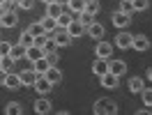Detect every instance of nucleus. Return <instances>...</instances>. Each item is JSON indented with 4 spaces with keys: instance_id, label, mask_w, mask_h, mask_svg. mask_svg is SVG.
Instances as JSON below:
<instances>
[{
    "instance_id": "obj_15",
    "label": "nucleus",
    "mask_w": 152,
    "mask_h": 115,
    "mask_svg": "<svg viewBox=\"0 0 152 115\" xmlns=\"http://www.w3.org/2000/svg\"><path fill=\"white\" fill-rule=\"evenodd\" d=\"M44 76H46L48 81H51V83H53V85H58V83H60V81H62V71H60V69H58L56 65H51V67L46 69V74H44Z\"/></svg>"
},
{
    "instance_id": "obj_3",
    "label": "nucleus",
    "mask_w": 152,
    "mask_h": 115,
    "mask_svg": "<svg viewBox=\"0 0 152 115\" xmlns=\"http://www.w3.org/2000/svg\"><path fill=\"white\" fill-rule=\"evenodd\" d=\"M48 35L56 39L58 48H65V46H69V44H72V35L67 32V28H58L56 32H48Z\"/></svg>"
},
{
    "instance_id": "obj_29",
    "label": "nucleus",
    "mask_w": 152,
    "mask_h": 115,
    "mask_svg": "<svg viewBox=\"0 0 152 115\" xmlns=\"http://www.w3.org/2000/svg\"><path fill=\"white\" fill-rule=\"evenodd\" d=\"M76 19L81 21V23H83V25H90V23H95V16H92V14H88V12H81V14H78V16H76Z\"/></svg>"
},
{
    "instance_id": "obj_28",
    "label": "nucleus",
    "mask_w": 152,
    "mask_h": 115,
    "mask_svg": "<svg viewBox=\"0 0 152 115\" xmlns=\"http://www.w3.org/2000/svg\"><path fill=\"white\" fill-rule=\"evenodd\" d=\"M19 44H23L26 48H30L32 44H35V35H30L28 30H26V32H21V37H19Z\"/></svg>"
},
{
    "instance_id": "obj_2",
    "label": "nucleus",
    "mask_w": 152,
    "mask_h": 115,
    "mask_svg": "<svg viewBox=\"0 0 152 115\" xmlns=\"http://www.w3.org/2000/svg\"><path fill=\"white\" fill-rule=\"evenodd\" d=\"M32 87H35V92H37L39 97H44L51 92V87H53V83L48 81L44 74H37V78H35V83H32Z\"/></svg>"
},
{
    "instance_id": "obj_21",
    "label": "nucleus",
    "mask_w": 152,
    "mask_h": 115,
    "mask_svg": "<svg viewBox=\"0 0 152 115\" xmlns=\"http://www.w3.org/2000/svg\"><path fill=\"white\" fill-rule=\"evenodd\" d=\"M74 19H76V14H72V12H65V9H62V14L58 16V28H67V25H69Z\"/></svg>"
},
{
    "instance_id": "obj_6",
    "label": "nucleus",
    "mask_w": 152,
    "mask_h": 115,
    "mask_svg": "<svg viewBox=\"0 0 152 115\" xmlns=\"http://www.w3.org/2000/svg\"><path fill=\"white\" fill-rule=\"evenodd\" d=\"M99 81H102V87H106V90H115L120 85V76H115L113 71H106L104 76H99Z\"/></svg>"
},
{
    "instance_id": "obj_9",
    "label": "nucleus",
    "mask_w": 152,
    "mask_h": 115,
    "mask_svg": "<svg viewBox=\"0 0 152 115\" xmlns=\"http://www.w3.org/2000/svg\"><path fill=\"white\" fill-rule=\"evenodd\" d=\"M51 108H53V106H51V101H48L46 97H39L37 101H35V106H32V111H35L37 115H46V113H51Z\"/></svg>"
},
{
    "instance_id": "obj_7",
    "label": "nucleus",
    "mask_w": 152,
    "mask_h": 115,
    "mask_svg": "<svg viewBox=\"0 0 152 115\" xmlns=\"http://www.w3.org/2000/svg\"><path fill=\"white\" fill-rule=\"evenodd\" d=\"M95 53H97V58L108 60L111 53H113V44H108V41H104V39H99V41H97V46H95Z\"/></svg>"
},
{
    "instance_id": "obj_42",
    "label": "nucleus",
    "mask_w": 152,
    "mask_h": 115,
    "mask_svg": "<svg viewBox=\"0 0 152 115\" xmlns=\"http://www.w3.org/2000/svg\"><path fill=\"white\" fill-rule=\"evenodd\" d=\"M42 2H44V5H51V2H56V0H42Z\"/></svg>"
},
{
    "instance_id": "obj_23",
    "label": "nucleus",
    "mask_w": 152,
    "mask_h": 115,
    "mask_svg": "<svg viewBox=\"0 0 152 115\" xmlns=\"http://www.w3.org/2000/svg\"><path fill=\"white\" fill-rule=\"evenodd\" d=\"M67 7H69V12H72V14H76V16H78L81 12L86 9V0H69V2H67Z\"/></svg>"
},
{
    "instance_id": "obj_12",
    "label": "nucleus",
    "mask_w": 152,
    "mask_h": 115,
    "mask_svg": "<svg viewBox=\"0 0 152 115\" xmlns=\"http://www.w3.org/2000/svg\"><path fill=\"white\" fill-rule=\"evenodd\" d=\"M108 71H113L115 76H122L127 71V62L124 60H108Z\"/></svg>"
},
{
    "instance_id": "obj_26",
    "label": "nucleus",
    "mask_w": 152,
    "mask_h": 115,
    "mask_svg": "<svg viewBox=\"0 0 152 115\" xmlns=\"http://www.w3.org/2000/svg\"><path fill=\"white\" fill-rule=\"evenodd\" d=\"M62 14V5H58V2H51V5H46V16H53V19H58Z\"/></svg>"
},
{
    "instance_id": "obj_20",
    "label": "nucleus",
    "mask_w": 152,
    "mask_h": 115,
    "mask_svg": "<svg viewBox=\"0 0 152 115\" xmlns=\"http://www.w3.org/2000/svg\"><path fill=\"white\" fill-rule=\"evenodd\" d=\"M26 51H28V48L23 46V44H14L12 51H10V58L16 62V60H21V58H26Z\"/></svg>"
},
{
    "instance_id": "obj_38",
    "label": "nucleus",
    "mask_w": 152,
    "mask_h": 115,
    "mask_svg": "<svg viewBox=\"0 0 152 115\" xmlns=\"http://www.w3.org/2000/svg\"><path fill=\"white\" fill-rule=\"evenodd\" d=\"M46 60L51 62V65H56V67H58V60H60V53H58V51H53V53H46Z\"/></svg>"
},
{
    "instance_id": "obj_22",
    "label": "nucleus",
    "mask_w": 152,
    "mask_h": 115,
    "mask_svg": "<svg viewBox=\"0 0 152 115\" xmlns=\"http://www.w3.org/2000/svg\"><path fill=\"white\" fill-rule=\"evenodd\" d=\"M32 65H35V67H32V69H35V74H46V69L51 67V62L46 60V55H44V58H39V60H35Z\"/></svg>"
},
{
    "instance_id": "obj_43",
    "label": "nucleus",
    "mask_w": 152,
    "mask_h": 115,
    "mask_svg": "<svg viewBox=\"0 0 152 115\" xmlns=\"http://www.w3.org/2000/svg\"><path fill=\"white\" fill-rule=\"evenodd\" d=\"M0 28H2V14H0Z\"/></svg>"
},
{
    "instance_id": "obj_11",
    "label": "nucleus",
    "mask_w": 152,
    "mask_h": 115,
    "mask_svg": "<svg viewBox=\"0 0 152 115\" xmlns=\"http://www.w3.org/2000/svg\"><path fill=\"white\" fill-rule=\"evenodd\" d=\"M67 32L72 35V39H74V37H81V35L86 32V25H83V23H81L78 19H74L72 23H69V25H67Z\"/></svg>"
},
{
    "instance_id": "obj_34",
    "label": "nucleus",
    "mask_w": 152,
    "mask_h": 115,
    "mask_svg": "<svg viewBox=\"0 0 152 115\" xmlns=\"http://www.w3.org/2000/svg\"><path fill=\"white\" fill-rule=\"evenodd\" d=\"M28 32L37 37V35H42V32H44V28H42V23L37 21V23H30V25H28Z\"/></svg>"
},
{
    "instance_id": "obj_39",
    "label": "nucleus",
    "mask_w": 152,
    "mask_h": 115,
    "mask_svg": "<svg viewBox=\"0 0 152 115\" xmlns=\"http://www.w3.org/2000/svg\"><path fill=\"white\" fill-rule=\"evenodd\" d=\"M7 74H10V71H5V69L0 67V85H5V78H7Z\"/></svg>"
},
{
    "instance_id": "obj_45",
    "label": "nucleus",
    "mask_w": 152,
    "mask_h": 115,
    "mask_svg": "<svg viewBox=\"0 0 152 115\" xmlns=\"http://www.w3.org/2000/svg\"><path fill=\"white\" fill-rule=\"evenodd\" d=\"M2 2H5V0H0V5H2Z\"/></svg>"
},
{
    "instance_id": "obj_31",
    "label": "nucleus",
    "mask_w": 152,
    "mask_h": 115,
    "mask_svg": "<svg viewBox=\"0 0 152 115\" xmlns=\"http://www.w3.org/2000/svg\"><path fill=\"white\" fill-rule=\"evenodd\" d=\"M132 5H134V12H143L150 7V0H132Z\"/></svg>"
},
{
    "instance_id": "obj_4",
    "label": "nucleus",
    "mask_w": 152,
    "mask_h": 115,
    "mask_svg": "<svg viewBox=\"0 0 152 115\" xmlns=\"http://www.w3.org/2000/svg\"><path fill=\"white\" fill-rule=\"evenodd\" d=\"M132 48L138 51V53H145V51H150V39L145 37V35H134L132 37Z\"/></svg>"
},
{
    "instance_id": "obj_14",
    "label": "nucleus",
    "mask_w": 152,
    "mask_h": 115,
    "mask_svg": "<svg viewBox=\"0 0 152 115\" xmlns=\"http://www.w3.org/2000/svg\"><path fill=\"white\" fill-rule=\"evenodd\" d=\"M132 37H134V35H129V32H120V35L115 37V46L122 48V51L132 48Z\"/></svg>"
},
{
    "instance_id": "obj_35",
    "label": "nucleus",
    "mask_w": 152,
    "mask_h": 115,
    "mask_svg": "<svg viewBox=\"0 0 152 115\" xmlns=\"http://www.w3.org/2000/svg\"><path fill=\"white\" fill-rule=\"evenodd\" d=\"M10 51H12V44H10V41H5V39H0V55H2V58L10 55Z\"/></svg>"
},
{
    "instance_id": "obj_36",
    "label": "nucleus",
    "mask_w": 152,
    "mask_h": 115,
    "mask_svg": "<svg viewBox=\"0 0 152 115\" xmlns=\"http://www.w3.org/2000/svg\"><path fill=\"white\" fill-rule=\"evenodd\" d=\"M16 2H19V9H32L37 0H16Z\"/></svg>"
},
{
    "instance_id": "obj_19",
    "label": "nucleus",
    "mask_w": 152,
    "mask_h": 115,
    "mask_svg": "<svg viewBox=\"0 0 152 115\" xmlns=\"http://www.w3.org/2000/svg\"><path fill=\"white\" fill-rule=\"evenodd\" d=\"M19 76H21V85H30V87H32L37 74H35V69H26V71H21Z\"/></svg>"
},
{
    "instance_id": "obj_1",
    "label": "nucleus",
    "mask_w": 152,
    "mask_h": 115,
    "mask_svg": "<svg viewBox=\"0 0 152 115\" xmlns=\"http://www.w3.org/2000/svg\"><path fill=\"white\" fill-rule=\"evenodd\" d=\"M92 113H95V115H115V113H118V104H115L113 99H108V97H102V99H97V101H95Z\"/></svg>"
},
{
    "instance_id": "obj_27",
    "label": "nucleus",
    "mask_w": 152,
    "mask_h": 115,
    "mask_svg": "<svg viewBox=\"0 0 152 115\" xmlns=\"http://www.w3.org/2000/svg\"><path fill=\"white\" fill-rule=\"evenodd\" d=\"M5 113H7V115H21V113H23V108H21L19 101H10V104L5 106Z\"/></svg>"
},
{
    "instance_id": "obj_25",
    "label": "nucleus",
    "mask_w": 152,
    "mask_h": 115,
    "mask_svg": "<svg viewBox=\"0 0 152 115\" xmlns=\"http://www.w3.org/2000/svg\"><path fill=\"white\" fill-rule=\"evenodd\" d=\"M99 9H102V5H99V0H86V9L83 12H88V14H99Z\"/></svg>"
},
{
    "instance_id": "obj_8",
    "label": "nucleus",
    "mask_w": 152,
    "mask_h": 115,
    "mask_svg": "<svg viewBox=\"0 0 152 115\" xmlns=\"http://www.w3.org/2000/svg\"><path fill=\"white\" fill-rule=\"evenodd\" d=\"M19 25V9H12L2 14V28H16Z\"/></svg>"
},
{
    "instance_id": "obj_18",
    "label": "nucleus",
    "mask_w": 152,
    "mask_h": 115,
    "mask_svg": "<svg viewBox=\"0 0 152 115\" xmlns=\"http://www.w3.org/2000/svg\"><path fill=\"white\" fill-rule=\"evenodd\" d=\"M5 87H7V90H19V87H21V76L10 71L7 78H5Z\"/></svg>"
},
{
    "instance_id": "obj_24",
    "label": "nucleus",
    "mask_w": 152,
    "mask_h": 115,
    "mask_svg": "<svg viewBox=\"0 0 152 115\" xmlns=\"http://www.w3.org/2000/svg\"><path fill=\"white\" fill-rule=\"evenodd\" d=\"M143 87H145V81H143L141 76L129 78V90H132V92H143Z\"/></svg>"
},
{
    "instance_id": "obj_44",
    "label": "nucleus",
    "mask_w": 152,
    "mask_h": 115,
    "mask_svg": "<svg viewBox=\"0 0 152 115\" xmlns=\"http://www.w3.org/2000/svg\"><path fill=\"white\" fill-rule=\"evenodd\" d=\"M0 67H2V55H0Z\"/></svg>"
},
{
    "instance_id": "obj_37",
    "label": "nucleus",
    "mask_w": 152,
    "mask_h": 115,
    "mask_svg": "<svg viewBox=\"0 0 152 115\" xmlns=\"http://www.w3.org/2000/svg\"><path fill=\"white\" fill-rule=\"evenodd\" d=\"M12 67H14V60H12L10 55H5L2 58V69H5V71H12Z\"/></svg>"
},
{
    "instance_id": "obj_32",
    "label": "nucleus",
    "mask_w": 152,
    "mask_h": 115,
    "mask_svg": "<svg viewBox=\"0 0 152 115\" xmlns=\"http://www.w3.org/2000/svg\"><path fill=\"white\" fill-rule=\"evenodd\" d=\"M42 48H44V53H53V51H58L56 39H53V37H48V39H46V44H44Z\"/></svg>"
},
{
    "instance_id": "obj_40",
    "label": "nucleus",
    "mask_w": 152,
    "mask_h": 115,
    "mask_svg": "<svg viewBox=\"0 0 152 115\" xmlns=\"http://www.w3.org/2000/svg\"><path fill=\"white\" fill-rule=\"evenodd\" d=\"M56 2H58V5H62V7H65V5L69 2V0H56Z\"/></svg>"
},
{
    "instance_id": "obj_41",
    "label": "nucleus",
    "mask_w": 152,
    "mask_h": 115,
    "mask_svg": "<svg viewBox=\"0 0 152 115\" xmlns=\"http://www.w3.org/2000/svg\"><path fill=\"white\" fill-rule=\"evenodd\" d=\"M148 78L152 81V67H148Z\"/></svg>"
},
{
    "instance_id": "obj_16",
    "label": "nucleus",
    "mask_w": 152,
    "mask_h": 115,
    "mask_svg": "<svg viewBox=\"0 0 152 115\" xmlns=\"http://www.w3.org/2000/svg\"><path fill=\"white\" fill-rule=\"evenodd\" d=\"M44 55H46V53H44V48H42V46H35V44L26 51V58H28L30 62H35V60H39V58H44Z\"/></svg>"
},
{
    "instance_id": "obj_13",
    "label": "nucleus",
    "mask_w": 152,
    "mask_h": 115,
    "mask_svg": "<svg viewBox=\"0 0 152 115\" xmlns=\"http://www.w3.org/2000/svg\"><path fill=\"white\" fill-rule=\"evenodd\" d=\"M92 71H95V76H104L106 71H108V60H104V58H95Z\"/></svg>"
},
{
    "instance_id": "obj_33",
    "label": "nucleus",
    "mask_w": 152,
    "mask_h": 115,
    "mask_svg": "<svg viewBox=\"0 0 152 115\" xmlns=\"http://www.w3.org/2000/svg\"><path fill=\"white\" fill-rule=\"evenodd\" d=\"M120 12H124V14H134L132 0H120Z\"/></svg>"
},
{
    "instance_id": "obj_30",
    "label": "nucleus",
    "mask_w": 152,
    "mask_h": 115,
    "mask_svg": "<svg viewBox=\"0 0 152 115\" xmlns=\"http://www.w3.org/2000/svg\"><path fill=\"white\" fill-rule=\"evenodd\" d=\"M141 97H143V104L148 106V108H152V90H150V87H143Z\"/></svg>"
},
{
    "instance_id": "obj_10",
    "label": "nucleus",
    "mask_w": 152,
    "mask_h": 115,
    "mask_svg": "<svg viewBox=\"0 0 152 115\" xmlns=\"http://www.w3.org/2000/svg\"><path fill=\"white\" fill-rule=\"evenodd\" d=\"M86 32H88V35H90V37H92V39H97V41H99V39L104 37L106 28H104V25H102V23H97V21H95V23H90V25H88V28H86Z\"/></svg>"
},
{
    "instance_id": "obj_17",
    "label": "nucleus",
    "mask_w": 152,
    "mask_h": 115,
    "mask_svg": "<svg viewBox=\"0 0 152 115\" xmlns=\"http://www.w3.org/2000/svg\"><path fill=\"white\" fill-rule=\"evenodd\" d=\"M39 23H42L44 32H56L58 30V19H53V16H46V14H44V19L39 21Z\"/></svg>"
},
{
    "instance_id": "obj_5",
    "label": "nucleus",
    "mask_w": 152,
    "mask_h": 115,
    "mask_svg": "<svg viewBox=\"0 0 152 115\" xmlns=\"http://www.w3.org/2000/svg\"><path fill=\"white\" fill-rule=\"evenodd\" d=\"M111 19H113V25H115V28L124 30L129 23H132V14H124V12L118 9V12H113V16H111Z\"/></svg>"
}]
</instances>
